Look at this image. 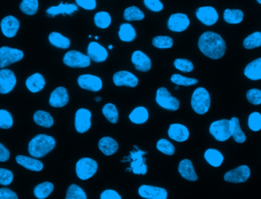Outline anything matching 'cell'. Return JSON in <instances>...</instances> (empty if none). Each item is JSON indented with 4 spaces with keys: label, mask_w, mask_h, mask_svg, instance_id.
I'll return each instance as SVG.
<instances>
[{
    "label": "cell",
    "mask_w": 261,
    "mask_h": 199,
    "mask_svg": "<svg viewBox=\"0 0 261 199\" xmlns=\"http://www.w3.org/2000/svg\"><path fill=\"white\" fill-rule=\"evenodd\" d=\"M198 46L201 53L214 60L222 58L226 51L224 39L212 32H204L199 39Z\"/></svg>",
    "instance_id": "cell-1"
},
{
    "label": "cell",
    "mask_w": 261,
    "mask_h": 199,
    "mask_svg": "<svg viewBox=\"0 0 261 199\" xmlns=\"http://www.w3.org/2000/svg\"><path fill=\"white\" fill-rule=\"evenodd\" d=\"M56 146L55 138L45 134H39L28 144V153L35 158H41L49 154Z\"/></svg>",
    "instance_id": "cell-2"
},
{
    "label": "cell",
    "mask_w": 261,
    "mask_h": 199,
    "mask_svg": "<svg viewBox=\"0 0 261 199\" xmlns=\"http://www.w3.org/2000/svg\"><path fill=\"white\" fill-rule=\"evenodd\" d=\"M211 105L210 94L204 88H198L193 92L191 106L198 114L203 115L209 111Z\"/></svg>",
    "instance_id": "cell-3"
},
{
    "label": "cell",
    "mask_w": 261,
    "mask_h": 199,
    "mask_svg": "<svg viewBox=\"0 0 261 199\" xmlns=\"http://www.w3.org/2000/svg\"><path fill=\"white\" fill-rule=\"evenodd\" d=\"M147 154V152L143 151L139 149L132 150L130 152V155L124 157L121 162H130L131 164L130 168L134 174L144 176L147 172V166L146 165V159L144 155Z\"/></svg>",
    "instance_id": "cell-4"
},
{
    "label": "cell",
    "mask_w": 261,
    "mask_h": 199,
    "mask_svg": "<svg viewBox=\"0 0 261 199\" xmlns=\"http://www.w3.org/2000/svg\"><path fill=\"white\" fill-rule=\"evenodd\" d=\"M209 133L218 141H226L232 136L231 120L223 119L213 122L209 127Z\"/></svg>",
    "instance_id": "cell-5"
},
{
    "label": "cell",
    "mask_w": 261,
    "mask_h": 199,
    "mask_svg": "<svg viewBox=\"0 0 261 199\" xmlns=\"http://www.w3.org/2000/svg\"><path fill=\"white\" fill-rule=\"evenodd\" d=\"M98 169V164L94 159L84 157L76 164V173L80 179L87 180L92 178Z\"/></svg>",
    "instance_id": "cell-6"
},
{
    "label": "cell",
    "mask_w": 261,
    "mask_h": 199,
    "mask_svg": "<svg viewBox=\"0 0 261 199\" xmlns=\"http://www.w3.org/2000/svg\"><path fill=\"white\" fill-rule=\"evenodd\" d=\"M156 102L161 108L168 111H176L180 108L179 100L173 97L166 88L157 90Z\"/></svg>",
    "instance_id": "cell-7"
},
{
    "label": "cell",
    "mask_w": 261,
    "mask_h": 199,
    "mask_svg": "<svg viewBox=\"0 0 261 199\" xmlns=\"http://www.w3.org/2000/svg\"><path fill=\"white\" fill-rule=\"evenodd\" d=\"M63 62L70 67H87L91 64V59L88 55L73 50L65 54Z\"/></svg>",
    "instance_id": "cell-8"
},
{
    "label": "cell",
    "mask_w": 261,
    "mask_h": 199,
    "mask_svg": "<svg viewBox=\"0 0 261 199\" xmlns=\"http://www.w3.org/2000/svg\"><path fill=\"white\" fill-rule=\"evenodd\" d=\"M23 57L24 53L21 50L9 47L0 48V69H3L12 64L20 62Z\"/></svg>",
    "instance_id": "cell-9"
},
{
    "label": "cell",
    "mask_w": 261,
    "mask_h": 199,
    "mask_svg": "<svg viewBox=\"0 0 261 199\" xmlns=\"http://www.w3.org/2000/svg\"><path fill=\"white\" fill-rule=\"evenodd\" d=\"M251 177V169L247 166H240L227 172L224 174V181L231 183H243Z\"/></svg>",
    "instance_id": "cell-10"
},
{
    "label": "cell",
    "mask_w": 261,
    "mask_h": 199,
    "mask_svg": "<svg viewBox=\"0 0 261 199\" xmlns=\"http://www.w3.org/2000/svg\"><path fill=\"white\" fill-rule=\"evenodd\" d=\"M92 113L89 110L80 108L75 114L76 131L79 133L87 132L91 127Z\"/></svg>",
    "instance_id": "cell-11"
},
{
    "label": "cell",
    "mask_w": 261,
    "mask_h": 199,
    "mask_svg": "<svg viewBox=\"0 0 261 199\" xmlns=\"http://www.w3.org/2000/svg\"><path fill=\"white\" fill-rule=\"evenodd\" d=\"M77 83L81 88L90 91L98 92L102 88L101 78L93 74H82L77 79Z\"/></svg>",
    "instance_id": "cell-12"
},
{
    "label": "cell",
    "mask_w": 261,
    "mask_h": 199,
    "mask_svg": "<svg viewBox=\"0 0 261 199\" xmlns=\"http://www.w3.org/2000/svg\"><path fill=\"white\" fill-rule=\"evenodd\" d=\"M190 21L184 13H175L170 16L167 22V27L172 32H181L186 30Z\"/></svg>",
    "instance_id": "cell-13"
},
{
    "label": "cell",
    "mask_w": 261,
    "mask_h": 199,
    "mask_svg": "<svg viewBox=\"0 0 261 199\" xmlns=\"http://www.w3.org/2000/svg\"><path fill=\"white\" fill-rule=\"evenodd\" d=\"M139 194L146 199H167L168 193L161 187L143 185L139 187Z\"/></svg>",
    "instance_id": "cell-14"
},
{
    "label": "cell",
    "mask_w": 261,
    "mask_h": 199,
    "mask_svg": "<svg viewBox=\"0 0 261 199\" xmlns=\"http://www.w3.org/2000/svg\"><path fill=\"white\" fill-rule=\"evenodd\" d=\"M196 15L197 19L207 26L214 25L219 20L217 11L212 6H202L199 8Z\"/></svg>",
    "instance_id": "cell-15"
},
{
    "label": "cell",
    "mask_w": 261,
    "mask_h": 199,
    "mask_svg": "<svg viewBox=\"0 0 261 199\" xmlns=\"http://www.w3.org/2000/svg\"><path fill=\"white\" fill-rule=\"evenodd\" d=\"M16 85V75L13 71L9 69L0 70V93H9L14 89Z\"/></svg>",
    "instance_id": "cell-16"
},
{
    "label": "cell",
    "mask_w": 261,
    "mask_h": 199,
    "mask_svg": "<svg viewBox=\"0 0 261 199\" xmlns=\"http://www.w3.org/2000/svg\"><path fill=\"white\" fill-rule=\"evenodd\" d=\"M113 83L117 87L126 86L135 88L139 85V79L135 74L127 71L116 72L113 76Z\"/></svg>",
    "instance_id": "cell-17"
},
{
    "label": "cell",
    "mask_w": 261,
    "mask_h": 199,
    "mask_svg": "<svg viewBox=\"0 0 261 199\" xmlns=\"http://www.w3.org/2000/svg\"><path fill=\"white\" fill-rule=\"evenodd\" d=\"M0 26L5 37L13 38L20 29V23L15 16H8L2 19Z\"/></svg>",
    "instance_id": "cell-18"
},
{
    "label": "cell",
    "mask_w": 261,
    "mask_h": 199,
    "mask_svg": "<svg viewBox=\"0 0 261 199\" xmlns=\"http://www.w3.org/2000/svg\"><path fill=\"white\" fill-rule=\"evenodd\" d=\"M87 55L90 59L97 63L103 62L108 58V51L103 46L96 42H91L87 48Z\"/></svg>",
    "instance_id": "cell-19"
},
{
    "label": "cell",
    "mask_w": 261,
    "mask_h": 199,
    "mask_svg": "<svg viewBox=\"0 0 261 199\" xmlns=\"http://www.w3.org/2000/svg\"><path fill=\"white\" fill-rule=\"evenodd\" d=\"M68 101V92L63 87L55 89L50 96L49 104L53 108H63L67 105Z\"/></svg>",
    "instance_id": "cell-20"
},
{
    "label": "cell",
    "mask_w": 261,
    "mask_h": 199,
    "mask_svg": "<svg viewBox=\"0 0 261 199\" xmlns=\"http://www.w3.org/2000/svg\"><path fill=\"white\" fill-rule=\"evenodd\" d=\"M132 62L135 65L136 70L141 72L149 71L152 66L151 58L141 51H135L132 54Z\"/></svg>",
    "instance_id": "cell-21"
},
{
    "label": "cell",
    "mask_w": 261,
    "mask_h": 199,
    "mask_svg": "<svg viewBox=\"0 0 261 199\" xmlns=\"http://www.w3.org/2000/svg\"><path fill=\"white\" fill-rule=\"evenodd\" d=\"M167 133L170 139L179 143L186 141L189 137V130L186 126L182 124H171L169 127Z\"/></svg>",
    "instance_id": "cell-22"
},
{
    "label": "cell",
    "mask_w": 261,
    "mask_h": 199,
    "mask_svg": "<svg viewBox=\"0 0 261 199\" xmlns=\"http://www.w3.org/2000/svg\"><path fill=\"white\" fill-rule=\"evenodd\" d=\"M178 171L181 177L188 181H196L198 180V176L195 172L193 162L189 159H183L180 162Z\"/></svg>",
    "instance_id": "cell-23"
},
{
    "label": "cell",
    "mask_w": 261,
    "mask_h": 199,
    "mask_svg": "<svg viewBox=\"0 0 261 199\" xmlns=\"http://www.w3.org/2000/svg\"><path fill=\"white\" fill-rule=\"evenodd\" d=\"M16 160L18 164H20V166H23L31 171L40 172L44 168L42 162L38 160V159L31 158V157L21 155H17Z\"/></svg>",
    "instance_id": "cell-24"
},
{
    "label": "cell",
    "mask_w": 261,
    "mask_h": 199,
    "mask_svg": "<svg viewBox=\"0 0 261 199\" xmlns=\"http://www.w3.org/2000/svg\"><path fill=\"white\" fill-rule=\"evenodd\" d=\"M99 149L105 155H112L119 150V143L109 136H105L99 141Z\"/></svg>",
    "instance_id": "cell-25"
},
{
    "label": "cell",
    "mask_w": 261,
    "mask_h": 199,
    "mask_svg": "<svg viewBox=\"0 0 261 199\" xmlns=\"http://www.w3.org/2000/svg\"><path fill=\"white\" fill-rule=\"evenodd\" d=\"M25 85L27 88L32 93H37L44 88L45 86V80L41 74L35 73L26 80Z\"/></svg>",
    "instance_id": "cell-26"
},
{
    "label": "cell",
    "mask_w": 261,
    "mask_h": 199,
    "mask_svg": "<svg viewBox=\"0 0 261 199\" xmlns=\"http://www.w3.org/2000/svg\"><path fill=\"white\" fill-rule=\"evenodd\" d=\"M244 75L252 81L261 80V58L253 61L246 66Z\"/></svg>",
    "instance_id": "cell-27"
},
{
    "label": "cell",
    "mask_w": 261,
    "mask_h": 199,
    "mask_svg": "<svg viewBox=\"0 0 261 199\" xmlns=\"http://www.w3.org/2000/svg\"><path fill=\"white\" fill-rule=\"evenodd\" d=\"M78 10L77 5L74 4L60 3L58 6H51L47 9V13L50 16H55L59 14L71 15Z\"/></svg>",
    "instance_id": "cell-28"
},
{
    "label": "cell",
    "mask_w": 261,
    "mask_h": 199,
    "mask_svg": "<svg viewBox=\"0 0 261 199\" xmlns=\"http://www.w3.org/2000/svg\"><path fill=\"white\" fill-rule=\"evenodd\" d=\"M204 158L209 165L216 168L221 166L224 161V156L221 152H219L216 149L207 150L204 154Z\"/></svg>",
    "instance_id": "cell-29"
},
{
    "label": "cell",
    "mask_w": 261,
    "mask_h": 199,
    "mask_svg": "<svg viewBox=\"0 0 261 199\" xmlns=\"http://www.w3.org/2000/svg\"><path fill=\"white\" fill-rule=\"evenodd\" d=\"M149 118L148 111L144 107H138L129 114V120L135 124H143Z\"/></svg>",
    "instance_id": "cell-30"
},
{
    "label": "cell",
    "mask_w": 261,
    "mask_h": 199,
    "mask_svg": "<svg viewBox=\"0 0 261 199\" xmlns=\"http://www.w3.org/2000/svg\"><path fill=\"white\" fill-rule=\"evenodd\" d=\"M136 36H137L136 31L129 23H123L120 25L119 36L122 42L131 43L135 40Z\"/></svg>",
    "instance_id": "cell-31"
},
{
    "label": "cell",
    "mask_w": 261,
    "mask_h": 199,
    "mask_svg": "<svg viewBox=\"0 0 261 199\" xmlns=\"http://www.w3.org/2000/svg\"><path fill=\"white\" fill-rule=\"evenodd\" d=\"M34 121L40 127L49 128L54 125V119L49 113L46 111H39L34 114Z\"/></svg>",
    "instance_id": "cell-32"
},
{
    "label": "cell",
    "mask_w": 261,
    "mask_h": 199,
    "mask_svg": "<svg viewBox=\"0 0 261 199\" xmlns=\"http://www.w3.org/2000/svg\"><path fill=\"white\" fill-rule=\"evenodd\" d=\"M48 39L51 44L56 48L67 49L70 46V39L58 32H51L48 36Z\"/></svg>",
    "instance_id": "cell-33"
},
{
    "label": "cell",
    "mask_w": 261,
    "mask_h": 199,
    "mask_svg": "<svg viewBox=\"0 0 261 199\" xmlns=\"http://www.w3.org/2000/svg\"><path fill=\"white\" fill-rule=\"evenodd\" d=\"M54 185L49 181L39 184L34 189V195L38 199H45L52 193Z\"/></svg>",
    "instance_id": "cell-34"
},
{
    "label": "cell",
    "mask_w": 261,
    "mask_h": 199,
    "mask_svg": "<svg viewBox=\"0 0 261 199\" xmlns=\"http://www.w3.org/2000/svg\"><path fill=\"white\" fill-rule=\"evenodd\" d=\"M244 20V13L240 9H225L224 20L228 24H239Z\"/></svg>",
    "instance_id": "cell-35"
},
{
    "label": "cell",
    "mask_w": 261,
    "mask_h": 199,
    "mask_svg": "<svg viewBox=\"0 0 261 199\" xmlns=\"http://www.w3.org/2000/svg\"><path fill=\"white\" fill-rule=\"evenodd\" d=\"M231 125H232V137L234 140L238 143H244L247 139L246 135L242 131L241 128L240 123L239 119L237 117H233L231 120Z\"/></svg>",
    "instance_id": "cell-36"
},
{
    "label": "cell",
    "mask_w": 261,
    "mask_h": 199,
    "mask_svg": "<svg viewBox=\"0 0 261 199\" xmlns=\"http://www.w3.org/2000/svg\"><path fill=\"white\" fill-rule=\"evenodd\" d=\"M102 111L105 118L107 119L110 123L114 124H117L119 121V111L115 104H111V103L105 104Z\"/></svg>",
    "instance_id": "cell-37"
},
{
    "label": "cell",
    "mask_w": 261,
    "mask_h": 199,
    "mask_svg": "<svg viewBox=\"0 0 261 199\" xmlns=\"http://www.w3.org/2000/svg\"><path fill=\"white\" fill-rule=\"evenodd\" d=\"M144 13L136 6L127 8L124 12V19L126 21H141L144 20Z\"/></svg>",
    "instance_id": "cell-38"
},
{
    "label": "cell",
    "mask_w": 261,
    "mask_h": 199,
    "mask_svg": "<svg viewBox=\"0 0 261 199\" xmlns=\"http://www.w3.org/2000/svg\"><path fill=\"white\" fill-rule=\"evenodd\" d=\"M94 22L98 28H107L111 25L112 22V18L109 13L107 12H99L94 16Z\"/></svg>",
    "instance_id": "cell-39"
},
{
    "label": "cell",
    "mask_w": 261,
    "mask_h": 199,
    "mask_svg": "<svg viewBox=\"0 0 261 199\" xmlns=\"http://www.w3.org/2000/svg\"><path fill=\"white\" fill-rule=\"evenodd\" d=\"M243 45L247 49H254L261 46V32H256L247 36L244 40Z\"/></svg>",
    "instance_id": "cell-40"
},
{
    "label": "cell",
    "mask_w": 261,
    "mask_h": 199,
    "mask_svg": "<svg viewBox=\"0 0 261 199\" xmlns=\"http://www.w3.org/2000/svg\"><path fill=\"white\" fill-rule=\"evenodd\" d=\"M170 81L172 83L177 86H193L198 84V80L196 78H186L184 76L181 75L179 74H174L172 75Z\"/></svg>",
    "instance_id": "cell-41"
},
{
    "label": "cell",
    "mask_w": 261,
    "mask_h": 199,
    "mask_svg": "<svg viewBox=\"0 0 261 199\" xmlns=\"http://www.w3.org/2000/svg\"><path fill=\"white\" fill-rule=\"evenodd\" d=\"M20 7L25 14L32 16L39 9V0H22Z\"/></svg>",
    "instance_id": "cell-42"
},
{
    "label": "cell",
    "mask_w": 261,
    "mask_h": 199,
    "mask_svg": "<svg viewBox=\"0 0 261 199\" xmlns=\"http://www.w3.org/2000/svg\"><path fill=\"white\" fill-rule=\"evenodd\" d=\"M152 43L155 48L167 49L173 47L174 40L169 36H159L153 39Z\"/></svg>",
    "instance_id": "cell-43"
},
{
    "label": "cell",
    "mask_w": 261,
    "mask_h": 199,
    "mask_svg": "<svg viewBox=\"0 0 261 199\" xmlns=\"http://www.w3.org/2000/svg\"><path fill=\"white\" fill-rule=\"evenodd\" d=\"M66 199H87V196L82 188L73 184L67 189Z\"/></svg>",
    "instance_id": "cell-44"
},
{
    "label": "cell",
    "mask_w": 261,
    "mask_h": 199,
    "mask_svg": "<svg viewBox=\"0 0 261 199\" xmlns=\"http://www.w3.org/2000/svg\"><path fill=\"white\" fill-rule=\"evenodd\" d=\"M157 149L162 154L167 155H173L175 154V147L169 140L161 139L157 143Z\"/></svg>",
    "instance_id": "cell-45"
},
{
    "label": "cell",
    "mask_w": 261,
    "mask_h": 199,
    "mask_svg": "<svg viewBox=\"0 0 261 199\" xmlns=\"http://www.w3.org/2000/svg\"><path fill=\"white\" fill-rule=\"evenodd\" d=\"M174 67L182 71V72L189 73L191 72L194 69L193 64L188 59H183V58H177L174 62Z\"/></svg>",
    "instance_id": "cell-46"
},
{
    "label": "cell",
    "mask_w": 261,
    "mask_h": 199,
    "mask_svg": "<svg viewBox=\"0 0 261 199\" xmlns=\"http://www.w3.org/2000/svg\"><path fill=\"white\" fill-rule=\"evenodd\" d=\"M248 127L254 132L261 130V114L258 112L251 113L248 117Z\"/></svg>",
    "instance_id": "cell-47"
},
{
    "label": "cell",
    "mask_w": 261,
    "mask_h": 199,
    "mask_svg": "<svg viewBox=\"0 0 261 199\" xmlns=\"http://www.w3.org/2000/svg\"><path fill=\"white\" fill-rule=\"evenodd\" d=\"M13 116L5 110H0V128L9 129L13 127Z\"/></svg>",
    "instance_id": "cell-48"
},
{
    "label": "cell",
    "mask_w": 261,
    "mask_h": 199,
    "mask_svg": "<svg viewBox=\"0 0 261 199\" xmlns=\"http://www.w3.org/2000/svg\"><path fill=\"white\" fill-rule=\"evenodd\" d=\"M247 101L254 105L261 104V90L259 89H251L247 93Z\"/></svg>",
    "instance_id": "cell-49"
},
{
    "label": "cell",
    "mask_w": 261,
    "mask_h": 199,
    "mask_svg": "<svg viewBox=\"0 0 261 199\" xmlns=\"http://www.w3.org/2000/svg\"><path fill=\"white\" fill-rule=\"evenodd\" d=\"M13 180V173L9 169L0 168V185H9Z\"/></svg>",
    "instance_id": "cell-50"
},
{
    "label": "cell",
    "mask_w": 261,
    "mask_h": 199,
    "mask_svg": "<svg viewBox=\"0 0 261 199\" xmlns=\"http://www.w3.org/2000/svg\"><path fill=\"white\" fill-rule=\"evenodd\" d=\"M144 4L149 10L158 13L163 10V5L160 0H144Z\"/></svg>",
    "instance_id": "cell-51"
},
{
    "label": "cell",
    "mask_w": 261,
    "mask_h": 199,
    "mask_svg": "<svg viewBox=\"0 0 261 199\" xmlns=\"http://www.w3.org/2000/svg\"><path fill=\"white\" fill-rule=\"evenodd\" d=\"M77 5L86 10H94L97 7L96 0H76Z\"/></svg>",
    "instance_id": "cell-52"
},
{
    "label": "cell",
    "mask_w": 261,
    "mask_h": 199,
    "mask_svg": "<svg viewBox=\"0 0 261 199\" xmlns=\"http://www.w3.org/2000/svg\"><path fill=\"white\" fill-rule=\"evenodd\" d=\"M100 199H121V197L116 191L107 189L101 193Z\"/></svg>",
    "instance_id": "cell-53"
},
{
    "label": "cell",
    "mask_w": 261,
    "mask_h": 199,
    "mask_svg": "<svg viewBox=\"0 0 261 199\" xmlns=\"http://www.w3.org/2000/svg\"><path fill=\"white\" fill-rule=\"evenodd\" d=\"M0 199H19L17 195L7 188L0 189Z\"/></svg>",
    "instance_id": "cell-54"
},
{
    "label": "cell",
    "mask_w": 261,
    "mask_h": 199,
    "mask_svg": "<svg viewBox=\"0 0 261 199\" xmlns=\"http://www.w3.org/2000/svg\"><path fill=\"white\" fill-rule=\"evenodd\" d=\"M10 157V153L5 146L0 143V162H6Z\"/></svg>",
    "instance_id": "cell-55"
},
{
    "label": "cell",
    "mask_w": 261,
    "mask_h": 199,
    "mask_svg": "<svg viewBox=\"0 0 261 199\" xmlns=\"http://www.w3.org/2000/svg\"><path fill=\"white\" fill-rule=\"evenodd\" d=\"M95 101H97V102H100V101H102V98L100 97H97L95 98Z\"/></svg>",
    "instance_id": "cell-56"
},
{
    "label": "cell",
    "mask_w": 261,
    "mask_h": 199,
    "mask_svg": "<svg viewBox=\"0 0 261 199\" xmlns=\"http://www.w3.org/2000/svg\"><path fill=\"white\" fill-rule=\"evenodd\" d=\"M109 49H112V48H113V46L111 45L110 44V45L109 46Z\"/></svg>",
    "instance_id": "cell-57"
},
{
    "label": "cell",
    "mask_w": 261,
    "mask_h": 199,
    "mask_svg": "<svg viewBox=\"0 0 261 199\" xmlns=\"http://www.w3.org/2000/svg\"><path fill=\"white\" fill-rule=\"evenodd\" d=\"M258 1V3L261 4V0H257Z\"/></svg>",
    "instance_id": "cell-58"
},
{
    "label": "cell",
    "mask_w": 261,
    "mask_h": 199,
    "mask_svg": "<svg viewBox=\"0 0 261 199\" xmlns=\"http://www.w3.org/2000/svg\"><path fill=\"white\" fill-rule=\"evenodd\" d=\"M178 89H179V86H177V87H176V90H178Z\"/></svg>",
    "instance_id": "cell-59"
},
{
    "label": "cell",
    "mask_w": 261,
    "mask_h": 199,
    "mask_svg": "<svg viewBox=\"0 0 261 199\" xmlns=\"http://www.w3.org/2000/svg\"><path fill=\"white\" fill-rule=\"evenodd\" d=\"M95 39H99L98 36H96V37H95Z\"/></svg>",
    "instance_id": "cell-60"
}]
</instances>
